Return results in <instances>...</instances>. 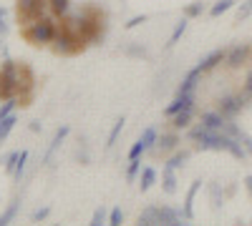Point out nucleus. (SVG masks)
<instances>
[{"label":"nucleus","instance_id":"34","mask_svg":"<svg viewBox=\"0 0 252 226\" xmlns=\"http://www.w3.org/2000/svg\"><path fill=\"white\" fill-rule=\"evenodd\" d=\"M103 219H106V209L101 206V209H96V211H94V219H91V224H94V226H98V224H103Z\"/></svg>","mask_w":252,"mask_h":226},{"label":"nucleus","instance_id":"33","mask_svg":"<svg viewBox=\"0 0 252 226\" xmlns=\"http://www.w3.org/2000/svg\"><path fill=\"white\" fill-rule=\"evenodd\" d=\"M121 221H124V211H121L119 206H116V209H111V216H109V224H111V226H119Z\"/></svg>","mask_w":252,"mask_h":226},{"label":"nucleus","instance_id":"30","mask_svg":"<svg viewBox=\"0 0 252 226\" xmlns=\"http://www.w3.org/2000/svg\"><path fill=\"white\" fill-rule=\"evenodd\" d=\"M139 166H141V161H139V158H131V161H129V171H126V181H134V176H136Z\"/></svg>","mask_w":252,"mask_h":226},{"label":"nucleus","instance_id":"32","mask_svg":"<svg viewBox=\"0 0 252 226\" xmlns=\"http://www.w3.org/2000/svg\"><path fill=\"white\" fill-rule=\"evenodd\" d=\"M242 96H245V100H250V98H252V71H250V73H247V78H245Z\"/></svg>","mask_w":252,"mask_h":226},{"label":"nucleus","instance_id":"24","mask_svg":"<svg viewBox=\"0 0 252 226\" xmlns=\"http://www.w3.org/2000/svg\"><path fill=\"white\" fill-rule=\"evenodd\" d=\"M139 143H141V146H144L146 151H149V149L154 146V143H157V131H154V128H146V131L141 133V138H139Z\"/></svg>","mask_w":252,"mask_h":226},{"label":"nucleus","instance_id":"31","mask_svg":"<svg viewBox=\"0 0 252 226\" xmlns=\"http://www.w3.org/2000/svg\"><path fill=\"white\" fill-rule=\"evenodd\" d=\"M202 13H204V3H192V5L187 8V18H197Z\"/></svg>","mask_w":252,"mask_h":226},{"label":"nucleus","instance_id":"41","mask_svg":"<svg viewBox=\"0 0 252 226\" xmlns=\"http://www.w3.org/2000/svg\"><path fill=\"white\" fill-rule=\"evenodd\" d=\"M5 33V23H3V8H0V35Z\"/></svg>","mask_w":252,"mask_h":226},{"label":"nucleus","instance_id":"4","mask_svg":"<svg viewBox=\"0 0 252 226\" xmlns=\"http://www.w3.org/2000/svg\"><path fill=\"white\" fill-rule=\"evenodd\" d=\"M48 13H51L48 0H18L15 3V15H18L20 25H31V23H35V20L46 18Z\"/></svg>","mask_w":252,"mask_h":226},{"label":"nucleus","instance_id":"13","mask_svg":"<svg viewBox=\"0 0 252 226\" xmlns=\"http://www.w3.org/2000/svg\"><path fill=\"white\" fill-rule=\"evenodd\" d=\"M177 143H179V136H177V133H166V136L157 138V149H154V153H169V151L177 149Z\"/></svg>","mask_w":252,"mask_h":226},{"label":"nucleus","instance_id":"17","mask_svg":"<svg viewBox=\"0 0 252 226\" xmlns=\"http://www.w3.org/2000/svg\"><path fill=\"white\" fill-rule=\"evenodd\" d=\"M159 224H166V226H177L179 224V214L169 206H159Z\"/></svg>","mask_w":252,"mask_h":226},{"label":"nucleus","instance_id":"37","mask_svg":"<svg viewBox=\"0 0 252 226\" xmlns=\"http://www.w3.org/2000/svg\"><path fill=\"white\" fill-rule=\"evenodd\" d=\"M144 20H146L144 15H136V18H131V20H129V23H126V30H131V28H136V25H141V23H144Z\"/></svg>","mask_w":252,"mask_h":226},{"label":"nucleus","instance_id":"40","mask_svg":"<svg viewBox=\"0 0 252 226\" xmlns=\"http://www.w3.org/2000/svg\"><path fill=\"white\" fill-rule=\"evenodd\" d=\"M245 186H247V191H250V196H252V176L245 178Z\"/></svg>","mask_w":252,"mask_h":226},{"label":"nucleus","instance_id":"5","mask_svg":"<svg viewBox=\"0 0 252 226\" xmlns=\"http://www.w3.org/2000/svg\"><path fill=\"white\" fill-rule=\"evenodd\" d=\"M18 96V63L3 60L0 63V100H10Z\"/></svg>","mask_w":252,"mask_h":226},{"label":"nucleus","instance_id":"9","mask_svg":"<svg viewBox=\"0 0 252 226\" xmlns=\"http://www.w3.org/2000/svg\"><path fill=\"white\" fill-rule=\"evenodd\" d=\"M194 93H182V96H177L174 100H172V106H166V116H174V113H179V111H187V108H194Z\"/></svg>","mask_w":252,"mask_h":226},{"label":"nucleus","instance_id":"18","mask_svg":"<svg viewBox=\"0 0 252 226\" xmlns=\"http://www.w3.org/2000/svg\"><path fill=\"white\" fill-rule=\"evenodd\" d=\"M161 176H164V194H174V191H177V176H174V169L164 166Z\"/></svg>","mask_w":252,"mask_h":226},{"label":"nucleus","instance_id":"36","mask_svg":"<svg viewBox=\"0 0 252 226\" xmlns=\"http://www.w3.org/2000/svg\"><path fill=\"white\" fill-rule=\"evenodd\" d=\"M250 13H252V0H247L245 5H240V10H237V18L242 20V18H247Z\"/></svg>","mask_w":252,"mask_h":226},{"label":"nucleus","instance_id":"11","mask_svg":"<svg viewBox=\"0 0 252 226\" xmlns=\"http://www.w3.org/2000/svg\"><path fill=\"white\" fill-rule=\"evenodd\" d=\"M199 75H202V68H199V66L189 71V73L184 75V80H182V86L177 88V96H182V93H194V88H197V80H199Z\"/></svg>","mask_w":252,"mask_h":226},{"label":"nucleus","instance_id":"16","mask_svg":"<svg viewBox=\"0 0 252 226\" xmlns=\"http://www.w3.org/2000/svg\"><path fill=\"white\" fill-rule=\"evenodd\" d=\"M139 224H144V226L159 224V206H146V209L139 214Z\"/></svg>","mask_w":252,"mask_h":226},{"label":"nucleus","instance_id":"26","mask_svg":"<svg viewBox=\"0 0 252 226\" xmlns=\"http://www.w3.org/2000/svg\"><path fill=\"white\" fill-rule=\"evenodd\" d=\"M187 158H189V151H179V153H174L169 161H166V166H169V169H179V166H184Z\"/></svg>","mask_w":252,"mask_h":226},{"label":"nucleus","instance_id":"2","mask_svg":"<svg viewBox=\"0 0 252 226\" xmlns=\"http://www.w3.org/2000/svg\"><path fill=\"white\" fill-rule=\"evenodd\" d=\"M189 138H192V141H199V149L227 151V153H232L235 158H245V156H247V149L242 146L240 138L227 136L224 131H209V128L202 126V123H199L197 128L189 131Z\"/></svg>","mask_w":252,"mask_h":226},{"label":"nucleus","instance_id":"20","mask_svg":"<svg viewBox=\"0 0 252 226\" xmlns=\"http://www.w3.org/2000/svg\"><path fill=\"white\" fill-rule=\"evenodd\" d=\"M187 25H189V20H187V18H182L179 23H177V28L172 30V35H169V43H166V48H174V46H177V40H179V38L184 35Z\"/></svg>","mask_w":252,"mask_h":226},{"label":"nucleus","instance_id":"6","mask_svg":"<svg viewBox=\"0 0 252 226\" xmlns=\"http://www.w3.org/2000/svg\"><path fill=\"white\" fill-rule=\"evenodd\" d=\"M33 88H35V75L31 71L28 63H18V96L15 100L20 106H31V100H33Z\"/></svg>","mask_w":252,"mask_h":226},{"label":"nucleus","instance_id":"35","mask_svg":"<svg viewBox=\"0 0 252 226\" xmlns=\"http://www.w3.org/2000/svg\"><path fill=\"white\" fill-rule=\"evenodd\" d=\"M15 211H18V203H10V209H8L3 216H0V224H8V221L15 216Z\"/></svg>","mask_w":252,"mask_h":226},{"label":"nucleus","instance_id":"29","mask_svg":"<svg viewBox=\"0 0 252 226\" xmlns=\"http://www.w3.org/2000/svg\"><path fill=\"white\" fill-rule=\"evenodd\" d=\"M15 106H18V100H15V98H10V100H5V103H3V106H0V121H3L5 116H10Z\"/></svg>","mask_w":252,"mask_h":226},{"label":"nucleus","instance_id":"3","mask_svg":"<svg viewBox=\"0 0 252 226\" xmlns=\"http://www.w3.org/2000/svg\"><path fill=\"white\" fill-rule=\"evenodd\" d=\"M56 30H58L56 18L53 15H46V18L35 20V23H31V25H23V28H20V35H23V40H28L31 46L40 48V46L53 43Z\"/></svg>","mask_w":252,"mask_h":226},{"label":"nucleus","instance_id":"22","mask_svg":"<svg viewBox=\"0 0 252 226\" xmlns=\"http://www.w3.org/2000/svg\"><path fill=\"white\" fill-rule=\"evenodd\" d=\"M15 121H18V118H15L13 113H10V116H5L3 121H0V141H5V138H8V133H10V131H13V126H15Z\"/></svg>","mask_w":252,"mask_h":226},{"label":"nucleus","instance_id":"23","mask_svg":"<svg viewBox=\"0 0 252 226\" xmlns=\"http://www.w3.org/2000/svg\"><path fill=\"white\" fill-rule=\"evenodd\" d=\"M68 136V128H61V131H56V136H53V141H51V149H48V153H46V163L51 161V156H53V151L61 146V141Z\"/></svg>","mask_w":252,"mask_h":226},{"label":"nucleus","instance_id":"38","mask_svg":"<svg viewBox=\"0 0 252 226\" xmlns=\"http://www.w3.org/2000/svg\"><path fill=\"white\" fill-rule=\"evenodd\" d=\"M240 141H242V146L247 149V153H252V138H250L247 133H242V136H240Z\"/></svg>","mask_w":252,"mask_h":226},{"label":"nucleus","instance_id":"19","mask_svg":"<svg viewBox=\"0 0 252 226\" xmlns=\"http://www.w3.org/2000/svg\"><path fill=\"white\" fill-rule=\"evenodd\" d=\"M154 181H157V171H154L152 166H146V169L141 171V181H139V189H141V191H149Z\"/></svg>","mask_w":252,"mask_h":226},{"label":"nucleus","instance_id":"1","mask_svg":"<svg viewBox=\"0 0 252 226\" xmlns=\"http://www.w3.org/2000/svg\"><path fill=\"white\" fill-rule=\"evenodd\" d=\"M86 46H89V40L83 38L78 15L76 18H61L51 50L56 55H78L81 50H86Z\"/></svg>","mask_w":252,"mask_h":226},{"label":"nucleus","instance_id":"25","mask_svg":"<svg viewBox=\"0 0 252 226\" xmlns=\"http://www.w3.org/2000/svg\"><path fill=\"white\" fill-rule=\"evenodd\" d=\"M232 5H235V0H220V3H215V8L209 10V15H212V18H220L222 13H227Z\"/></svg>","mask_w":252,"mask_h":226},{"label":"nucleus","instance_id":"14","mask_svg":"<svg viewBox=\"0 0 252 226\" xmlns=\"http://www.w3.org/2000/svg\"><path fill=\"white\" fill-rule=\"evenodd\" d=\"M199 186H202V181H194V183H192V189L187 191V199H184V219H194V209H192L194 203H192V201H194Z\"/></svg>","mask_w":252,"mask_h":226},{"label":"nucleus","instance_id":"28","mask_svg":"<svg viewBox=\"0 0 252 226\" xmlns=\"http://www.w3.org/2000/svg\"><path fill=\"white\" fill-rule=\"evenodd\" d=\"M26 161H28V151H20V153H18V163H15V178H20V176H23Z\"/></svg>","mask_w":252,"mask_h":226},{"label":"nucleus","instance_id":"7","mask_svg":"<svg viewBox=\"0 0 252 226\" xmlns=\"http://www.w3.org/2000/svg\"><path fill=\"white\" fill-rule=\"evenodd\" d=\"M247 103V100H245V96L242 93H237V96H232V93H229V96H222L220 100H217V111L224 116V118H235L240 111H242V106Z\"/></svg>","mask_w":252,"mask_h":226},{"label":"nucleus","instance_id":"10","mask_svg":"<svg viewBox=\"0 0 252 226\" xmlns=\"http://www.w3.org/2000/svg\"><path fill=\"white\" fill-rule=\"evenodd\" d=\"M199 123H202L204 128H209V131H222L224 123H227V118H224L220 111H209V113H202Z\"/></svg>","mask_w":252,"mask_h":226},{"label":"nucleus","instance_id":"8","mask_svg":"<svg viewBox=\"0 0 252 226\" xmlns=\"http://www.w3.org/2000/svg\"><path fill=\"white\" fill-rule=\"evenodd\" d=\"M250 53H252V48H250V46H235V48H229V50H227L224 63H227L229 68H240L242 63H247Z\"/></svg>","mask_w":252,"mask_h":226},{"label":"nucleus","instance_id":"27","mask_svg":"<svg viewBox=\"0 0 252 226\" xmlns=\"http://www.w3.org/2000/svg\"><path fill=\"white\" fill-rule=\"evenodd\" d=\"M124 123H126L124 118H119V121L114 123V128H111V133H109V141H106V146H109V149L116 143V138H119V133H121V128H124Z\"/></svg>","mask_w":252,"mask_h":226},{"label":"nucleus","instance_id":"39","mask_svg":"<svg viewBox=\"0 0 252 226\" xmlns=\"http://www.w3.org/2000/svg\"><path fill=\"white\" fill-rule=\"evenodd\" d=\"M48 214H51V209H40V211H35V214H33V219H35V221H40V219H46Z\"/></svg>","mask_w":252,"mask_h":226},{"label":"nucleus","instance_id":"12","mask_svg":"<svg viewBox=\"0 0 252 226\" xmlns=\"http://www.w3.org/2000/svg\"><path fill=\"white\" fill-rule=\"evenodd\" d=\"M227 58V50L224 48H220V50H212V53H209L204 60H202V63H199V68H202V73H207V71H212V68H217L220 63H222V60Z\"/></svg>","mask_w":252,"mask_h":226},{"label":"nucleus","instance_id":"21","mask_svg":"<svg viewBox=\"0 0 252 226\" xmlns=\"http://www.w3.org/2000/svg\"><path fill=\"white\" fill-rule=\"evenodd\" d=\"M48 5H51V15L56 18H63L68 13V0H48Z\"/></svg>","mask_w":252,"mask_h":226},{"label":"nucleus","instance_id":"15","mask_svg":"<svg viewBox=\"0 0 252 226\" xmlns=\"http://www.w3.org/2000/svg\"><path fill=\"white\" fill-rule=\"evenodd\" d=\"M192 116H194V108H187V111H179V113H174L172 118V126H174V131H182V128H187L189 126V121H192Z\"/></svg>","mask_w":252,"mask_h":226}]
</instances>
